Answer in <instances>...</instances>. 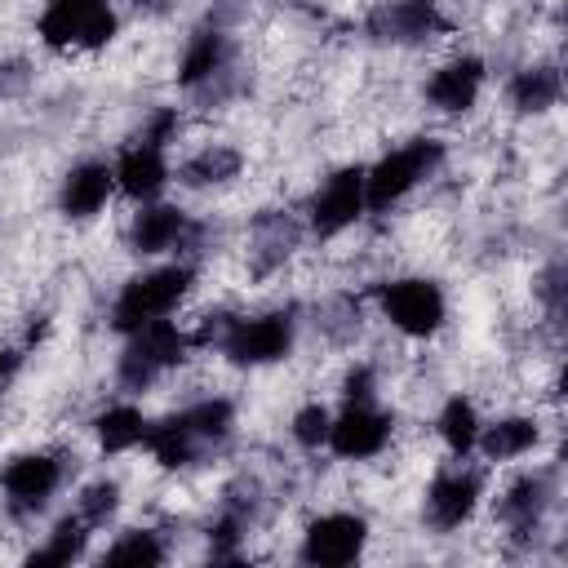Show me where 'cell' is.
<instances>
[{"label":"cell","instance_id":"obj_4","mask_svg":"<svg viewBox=\"0 0 568 568\" xmlns=\"http://www.w3.org/2000/svg\"><path fill=\"white\" fill-rule=\"evenodd\" d=\"M377 320L404 342H430L448 324V293L430 275H390L373 293Z\"/></svg>","mask_w":568,"mask_h":568},{"label":"cell","instance_id":"obj_13","mask_svg":"<svg viewBox=\"0 0 568 568\" xmlns=\"http://www.w3.org/2000/svg\"><path fill=\"white\" fill-rule=\"evenodd\" d=\"M448 31L439 0H377L368 13V36L390 49H422Z\"/></svg>","mask_w":568,"mask_h":568},{"label":"cell","instance_id":"obj_27","mask_svg":"<svg viewBox=\"0 0 568 568\" xmlns=\"http://www.w3.org/2000/svg\"><path fill=\"white\" fill-rule=\"evenodd\" d=\"M18 364H22V355H18V351H9V346H0V390H4L9 382H13Z\"/></svg>","mask_w":568,"mask_h":568},{"label":"cell","instance_id":"obj_26","mask_svg":"<svg viewBox=\"0 0 568 568\" xmlns=\"http://www.w3.org/2000/svg\"><path fill=\"white\" fill-rule=\"evenodd\" d=\"M328 422H333V408L320 404V399H306V404L293 408V417H288V439H293L302 453H320L324 439H328Z\"/></svg>","mask_w":568,"mask_h":568},{"label":"cell","instance_id":"obj_21","mask_svg":"<svg viewBox=\"0 0 568 568\" xmlns=\"http://www.w3.org/2000/svg\"><path fill=\"white\" fill-rule=\"evenodd\" d=\"M479 426H484V413H479V404H475L470 395H462V390L448 395V399L439 404L435 422H430V430H435V439H439V448H444L448 457H475Z\"/></svg>","mask_w":568,"mask_h":568},{"label":"cell","instance_id":"obj_8","mask_svg":"<svg viewBox=\"0 0 568 568\" xmlns=\"http://www.w3.org/2000/svg\"><path fill=\"white\" fill-rule=\"evenodd\" d=\"M555 501H559L555 466L519 470L493 493V524H501L510 541H532L546 528V515L555 510Z\"/></svg>","mask_w":568,"mask_h":568},{"label":"cell","instance_id":"obj_19","mask_svg":"<svg viewBox=\"0 0 568 568\" xmlns=\"http://www.w3.org/2000/svg\"><path fill=\"white\" fill-rule=\"evenodd\" d=\"M146 422H151V417L142 413V404H133V399H111L106 408H98V413L89 417V435H93L98 453L120 457V453L142 448Z\"/></svg>","mask_w":568,"mask_h":568},{"label":"cell","instance_id":"obj_16","mask_svg":"<svg viewBox=\"0 0 568 568\" xmlns=\"http://www.w3.org/2000/svg\"><path fill=\"white\" fill-rule=\"evenodd\" d=\"M111 173H115V191H120L124 200H133V204L160 200V195H164V186L173 182L169 151H164V146H155V142H142V138H133V142L115 155Z\"/></svg>","mask_w":568,"mask_h":568},{"label":"cell","instance_id":"obj_5","mask_svg":"<svg viewBox=\"0 0 568 568\" xmlns=\"http://www.w3.org/2000/svg\"><path fill=\"white\" fill-rule=\"evenodd\" d=\"M191 333L178 320H155L142 324L138 333L124 337V351L115 359V382L124 395H142L151 386H160L169 373H178L191 359Z\"/></svg>","mask_w":568,"mask_h":568},{"label":"cell","instance_id":"obj_22","mask_svg":"<svg viewBox=\"0 0 568 568\" xmlns=\"http://www.w3.org/2000/svg\"><path fill=\"white\" fill-rule=\"evenodd\" d=\"M240 173H244V155H240V146H231V142H204V146H195V151L178 164V182L191 186V191L235 182Z\"/></svg>","mask_w":568,"mask_h":568},{"label":"cell","instance_id":"obj_7","mask_svg":"<svg viewBox=\"0 0 568 568\" xmlns=\"http://www.w3.org/2000/svg\"><path fill=\"white\" fill-rule=\"evenodd\" d=\"M67 457L53 453V448H27V453H13L4 457L0 466V501L13 519H36L49 510V501L67 488Z\"/></svg>","mask_w":568,"mask_h":568},{"label":"cell","instance_id":"obj_6","mask_svg":"<svg viewBox=\"0 0 568 568\" xmlns=\"http://www.w3.org/2000/svg\"><path fill=\"white\" fill-rule=\"evenodd\" d=\"M297 346V315L288 306H271V311H248V315H231L222 337L213 342V355L226 359L231 368H266L288 359Z\"/></svg>","mask_w":568,"mask_h":568},{"label":"cell","instance_id":"obj_18","mask_svg":"<svg viewBox=\"0 0 568 568\" xmlns=\"http://www.w3.org/2000/svg\"><path fill=\"white\" fill-rule=\"evenodd\" d=\"M235 62V44H231V36L222 31V27H200V31H191L186 36V44H182V53H178V71H173V80H178V89H186V93H200L213 75H222L226 67Z\"/></svg>","mask_w":568,"mask_h":568},{"label":"cell","instance_id":"obj_17","mask_svg":"<svg viewBox=\"0 0 568 568\" xmlns=\"http://www.w3.org/2000/svg\"><path fill=\"white\" fill-rule=\"evenodd\" d=\"M115 195V173L106 160H75L58 182V213L71 222L98 217Z\"/></svg>","mask_w":568,"mask_h":568},{"label":"cell","instance_id":"obj_28","mask_svg":"<svg viewBox=\"0 0 568 568\" xmlns=\"http://www.w3.org/2000/svg\"><path fill=\"white\" fill-rule=\"evenodd\" d=\"M71 4H84V9H98V4H111V0H71Z\"/></svg>","mask_w":568,"mask_h":568},{"label":"cell","instance_id":"obj_11","mask_svg":"<svg viewBox=\"0 0 568 568\" xmlns=\"http://www.w3.org/2000/svg\"><path fill=\"white\" fill-rule=\"evenodd\" d=\"M368 213V200H364V164H342L333 169L328 178H320V186L311 191L306 200V231L320 235V240H337L346 235L359 217Z\"/></svg>","mask_w":568,"mask_h":568},{"label":"cell","instance_id":"obj_9","mask_svg":"<svg viewBox=\"0 0 568 568\" xmlns=\"http://www.w3.org/2000/svg\"><path fill=\"white\" fill-rule=\"evenodd\" d=\"M368 519L359 510H346V506H333V510H320L302 524L297 532V559L302 564H315V568H342V564H355L364 559L368 550Z\"/></svg>","mask_w":568,"mask_h":568},{"label":"cell","instance_id":"obj_2","mask_svg":"<svg viewBox=\"0 0 568 568\" xmlns=\"http://www.w3.org/2000/svg\"><path fill=\"white\" fill-rule=\"evenodd\" d=\"M444 160H448V146H444V138H430V133H417V138L382 151L373 164H364V200H368V213L399 209L417 186H426L430 178H439Z\"/></svg>","mask_w":568,"mask_h":568},{"label":"cell","instance_id":"obj_15","mask_svg":"<svg viewBox=\"0 0 568 568\" xmlns=\"http://www.w3.org/2000/svg\"><path fill=\"white\" fill-rule=\"evenodd\" d=\"M541 439H546V426H541L537 413H497V417H484L479 439H475V457L488 470L493 466H515L528 453H537Z\"/></svg>","mask_w":568,"mask_h":568},{"label":"cell","instance_id":"obj_10","mask_svg":"<svg viewBox=\"0 0 568 568\" xmlns=\"http://www.w3.org/2000/svg\"><path fill=\"white\" fill-rule=\"evenodd\" d=\"M395 444V413L382 408L377 399H364V404H342L328 422V439L324 448L337 457V462H377L386 457V448Z\"/></svg>","mask_w":568,"mask_h":568},{"label":"cell","instance_id":"obj_20","mask_svg":"<svg viewBox=\"0 0 568 568\" xmlns=\"http://www.w3.org/2000/svg\"><path fill=\"white\" fill-rule=\"evenodd\" d=\"M564 98V80L555 62H528L506 80V106L519 115H546Z\"/></svg>","mask_w":568,"mask_h":568},{"label":"cell","instance_id":"obj_3","mask_svg":"<svg viewBox=\"0 0 568 568\" xmlns=\"http://www.w3.org/2000/svg\"><path fill=\"white\" fill-rule=\"evenodd\" d=\"M488 466L470 462V457H448L444 466H435V475L422 488V524L435 537H453L462 528L475 524V515L488 501Z\"/></svg>","mask_w":568,"mask_h":568},{"label":"cell","instance_id":"obj_23","mask_svg":"<svg viewBox=\"0 0 568 568\" xmlns=\"http://www.w3.org/2000/svg\"><path fill=\"white\" fill-rule=\"evenodd\" d=\"M93 537H98V532H93L75 510H67V515L44 532V541L27 550V564H75V559L89 555V541H93Z\"/></svg>","mask_w":568,"mask_h":568},{"label":"cell","instance_id":"obj_14","mask_svg":"<svg viewBox=\"0 0 568 568\" xmlns=\"http://www.w3.org/2000/svg\"><path fill=\"white\" fill-rule=\"evenodd\" d=\"M191 231H195V217L182 204L146 200L133 209V217L124 226V244L133 257H164V253H186Z\"/></svg>","mask_w":568,"mask_h":568},{"label":"cell","instance_id":"obj_12","mask_svg":"<svg viewBox=\"0 0 568 568\" xmlns=\"http://www.w3.org/2000/svg\"><path fill=\"white\" fill-rule=\"evenodd\" d=\"M484 84H488V62L479 53H453L435 62L430 75L422 80V102L435 115H466L479 106Z\"/></svg>","mask_w":568,"mask_h":568},{"label":"cell","instance_id":"obj_25","mask_svg":"<svg viewBox=\"0 0 568 568\" xmlns=\"http://www.w3.org/2000/svg\"><path fill=\"white\" fill-rule=\"evenodd\" d=\"M120 506H124V493H120L115 479H93V484H84V488L75 493V501H71V510H75L93 532H106V528L115 524Z\"/></svg>","mask_w":568,"mask_h":568},{"label":"cell","instance_id":"obj_1","mask_svg":"<svg viewBox=\"0 0 568 568\" xmlns=\"http://www.w3.org/2000/svg\"><path fill=\"white\" fill-rule=\"evenodd\" d=\"M195 280H200V271H195V262H186V257H173V262H160V266H146V271L129 275V280L115 288V297H111V315H106L111 333L129 337V333H138L142 324L173 320V315L191 302Z\"/></svg>","mask_w":568,"mask_h":568},{"label":"cell","instance_id":"obj_24","mask_svg":"<svg viewBox=\"0 0 568 568\" xmlns=\"http://www.w3.org/2000/svg\"><path fill=\"white\" fill-rule=\"evenodd\" d=\"M98 559L102 564H138V568H151V564H164L169 559V546H164V532H155V528H124L111 546H102Z\"/></svg>","mask_w":568,"mask_h":568}]
</instances>
